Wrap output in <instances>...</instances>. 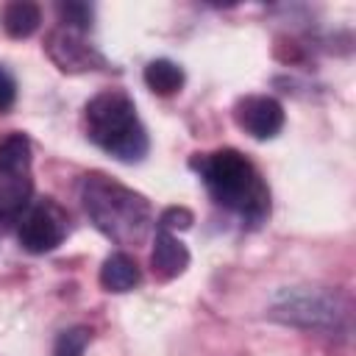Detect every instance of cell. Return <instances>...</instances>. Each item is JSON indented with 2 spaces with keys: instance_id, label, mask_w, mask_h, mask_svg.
I'll use <instances>...</instances> for the list:
<instances>
[{
  "instance_id": "cell-11",
  "label": "cell",
  "mask_w": 356,
  "mask_h": 356,
  "mask_svg": "<svg viewBox=\"0 0 356 356\" xmlns=\"http://www.w3.org/2000/svg\"><path fill=\"white\" fill-rule=\"evenodd\" d=\"M42 25V8L31 0H14L3 8V28L11 39H28Z\"/></svg>"
},
{
  "instance_id": "cell-2",
  "label": "cell",
  "mask_w": 356,
  "mask_h": 356,
  "mask_svg": "<svg viewBox=\"0 0 356 356\" xmlns=\"http://www.w3.org/2000/svg\"><path fill=\"white\" fill-rule=\"evenodd\" d=\"M81 200L92 225L117 245H142L150 234V200L108 175H86L81 184Z\"/></svg>"
},
{
  "instance_id": "cell-8",
  "label": "cell",
  "mask_w": 356,
  "mask_h": 356,
  "mask_svg": "<svg viewBox=\"0 0 356 356\" xmlns=\"http://www.w3.org/2000/svg\"><path fill=\"white\" fill-rule=\"evenodd\" d=\"M236 125L253 139H273L284 128V106L270 95H248L234 106Z\"/></svg>"
},
{
  "instance_id": "cell-13",
  "label": "cell",
  "mask_w": 356,
  "mask_h": 356,
  "mask_svg": "<svg viewBox=\"0 0 356 356\" xmlns=\"http://www.w3.org/2000/svg\"><path fill=\"white\" fill-rule=\"evenodd\" d=\"M56 14H58V19H61L64 28H72V31H81V33L92 25V17H95L92 6L89 3H78V0L58 3L56 6Z\"/></svg>"
},
{
  "instance_id": "cell-7",
  "label": "cell",
  "mask_w": 356,
  "mask_h": 356,
  "mask_svg": "<svg viewBox=\"0 0 356 356\" xmlns=\"http://www.w3.org/2000/svg\"><path fill=\"white\" fill-rule=\"evenodd\" d=\"M44 50L50 61L61 72H89V70H106V58L83 39L81 31L58 25L56 31L47 33Z\"/></svg>"
},
{
  "instance_id": "cell-14",
  "label": "cell",
  "mask_w": 356,
  "mask_h": 356,
  "mask_svg": "<svg viewBox=\"0 0 356 356\" xmlns=\"http://www.w3.org/2000/svg\"><path fill=\"white\" fill-rule=\"evenodd\" d=\"M86 345H89V331L86 328H70L56 339L53 356H83Z\"/></svg>"
},
{
  "instance_id": "cell-1",
  "label": "cell",
  "mask_w": 356,
  "mask_h": 356,
  "mask_svg": "<svg viewBox=\"0 0 356 356\" xmlns=\"http://www.w3.org/2000/svg\"><path fill=\"white\" fill-rule=\"evenodd\" d=\"M189 167L203 178L214 203L236 211L245 225L259 228L270 217V189L245 153L234 147L195 153Z\"/></svg>"
},
{
  "instance_id": "cell-16",
  "label": "cell",
  "mask_w": 356,
  "mask_h": 356,
  "mask_svg": "<svg viewBox=\"0 0 356 356\" xmlns=\"http://www.w3.org/2000/svg\"><path fill=\"white\" fill-rule=\"evenodd\" d=\"M17 100V83L11 78V72L0 64V111H8Z\"/></svg>"
},
{
  "instance_id": "cell-12",
  "label": "cell",
  "mask_w": 356,
  "mask_h": 356,
  "mask_svg": "<svg viewBox=\"0 0 356 356\" xmlns=\"http://www.w3.org/2000/svg\"><path fill=\"white\" fill-rule=\"evenodd\" d=\"M142 78H145V86L153 95H159V97H170V95L181 92V86L186 81L184 70L175 61H170V58H153V61H147Z\"/></svg>"
},
{
  "instance_id": "cell-9",
  "label": "cell",
  "mask_w": 356,
  "mask_h": 356,
  "mask_svg": "<svg viewBox=\"0 0 356 356\" xmlns=\"http://www.w3.org/2000/svg\"><path fill=\"white\" fill-rule=\"evenodd\" d=\"M189 267V248L170 231H156L153 253H150V270L156 281H172Z\"/></svg>"
},
{
  "instance_id": "cell-3",
  "label": "cell",
  "mask_w": 356,
  "mask_h": 356,
  "mask_svg": "<svg viewBox=\"0 0 356 356\" xmlns=\"http://www.w3.org/2000/svg\"><path fill=\"white\" fill-rule=\"evenodd\" d=\"M86 134L89 139L114 156L117 161L134 164L147 156V131L136 117V106L128 92L106 89L86 103Z\"/></svg>"
},
{
  "instance_id": "cell-10",
  "label": "cell",
  "mask_w": 356,
  "mask_h": 356,
  "mask_svg": "<svg viewBox=\"0 0 356 356\" xmlns=\"http://www.w3.org/2000/svg\"><path fill=\"white\" fill-rule=\"evenodd\" d=\"M142 281V270L134 256L128 253H111L100 267V286L106 292H131Z\"/></svg>"
},
{
  "instance_id": "cell-4",
  "label": "cell",
  "mask_w": 356,
  "mask_h": 356,
  "mask_svg": "<svg viewBox=\"0 0 356 356\" xmlns=\"http://www.w3.org/2000/svg\"><path fill=\"white\" fill-rule=\"evenodd\" d=\"M270 317L281 320L286 325L325 331V328H337L342 323L345 306L337 292H328L320 286H295V289H284L273 300Z\"/></svg>"
},
{
  "instance_id": "cell-5",
  "label": "cell",
  "mask_w": 356,
  "mask_h": 356,
  "mask_svg": "<svg viewBox=\"0 0 356 356\" xmlns=\"http://www.w3.org/2000/svg\"><path fill=\"white\" fill-rule=\"evenodd\" d=\"M31 181V139L22 131L0 136V217H17L28 209Z\"/></svg>"
},
{
  "instance_id": "cell-15",
  "label": "cell",
  "mask_w": 356,
  "mask_h": 356,
  "mask_svg": "<svg viewBox=\"0 0 356 356\" xmlns=\"http://www.w3.org/2000/svg\"><path fill=\"white\" fill-rule=\"evenodd\" d=\"M192 222H195V214L184 206H170L159 214V228L170 231V234L172 231H186V228H192Z\"/></svg>"
},
{
  "instance_id": "cell-6",
  "label": "cell",
  "mask_w": 356,
  "mask_h": 356,
  "mask_svg": "<svg viewBox=\"0 0 356 356\" xmlns=\"http://www.w3.org/2000/svg\"><path fill=\"white\" fill-rule=\"evenodd\" d=\"M67 234H70V214L53 197H44V200L31 203L22 211L19 228H17L19 245L28 253H36V256L56 250L64 242Z\"/></svg>"
}]
</instances>
